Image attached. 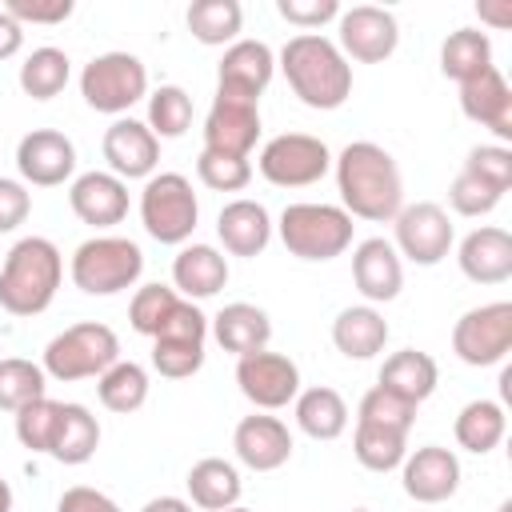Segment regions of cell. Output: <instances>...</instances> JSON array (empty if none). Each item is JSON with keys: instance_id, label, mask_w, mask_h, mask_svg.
<instances>
[{"instance_id": "49", "label": "cell", "mask_w": 512, "mask_h": 512, "mask_svg": "<svg viewBox=\"0 0 512 512\" xmlns=\"http://www.w3.org/2000/svg\"><path fill=\"white\" fill-rule=\"evenodd\" d=\"M32 212V192L20 180L0 176V232H16Z\"/></svg>"}, {"instance_id": "51", "label": "cell", "mask_w": 512, "mask_h": 512, "mask_svg": "<svg viewBox=\"0 0 512 512\" xmlns=\"http://www.w3.org/2000/svg\"><path fill=\"white\" fill-rule=\"evenodd\" d=\"M24 48V28L0 8V60H12Z\"/></svg>"}, {"instance_id": "29", "label": "cell", "mask_w": 512, "mask_h": 512, "mask_svg": "<svg viewBox=\"0 0 512 512\" xmlns=\"http://www.w3.org/2000/svg\"><path fill=\"white\" fill-rule=\"evenodd\" d=\"M188 504L204 512H224L240 500V472L224 456H204L188 468Z\"/></svg>"}, {"instance_id": "32", "label": "cell", "mask_w": 512, "mask_h": 512, "mask_svg": "<svg viewBox=\"0 0 512 512\" xmlns=\"http://www.w3.org/2000/svg\"><path fill=\"white\" fill-rule=\"evenodd\" d=\"M492 68V40L480 28H456L448 32V40L440 44V72L456 84L476 80L480 72Z\"/></svg>"}, {"instance_id": "31", "label": "cell", "mask_w": 512, "mask_h": 512, "mask_svg": "<svg viewBox=\"0 0 512 512\" xmlns=\"http://www.w3.org/2000/svg\"><path fill=\"white\" fill-rule=\"evenodd\" d=\"M100 448V424L84 404H60V424L48 456L60 464H88Z\"/></svg>"}, {"instance_id": "16", "label": "cell", "mask_w": 512, "mask_h": 512, "mask_svg": "<svg viewBox=\"0 0 512 512\" xmlns=\"http://www.w3.org/2000/svg\"><path fill=\"white\" fill-rule=\"evenodd\" d=\"M400 484L416 504H444L460 488V460L452 448L424 444L404 456L400 464Z\"/></svg>"}, {"instance_id": "20", "label": "cell", "mask_w": 512, "mask_h": 512, "mask_svg": "<svg viewBox=\"0 0 512 512\" xmlns=\"http://www.w3.org/2000/svg\"><path fill=\"white\" fill-rule=\"evenodd\" d=\"M68 204L80 224L112 228L128 216V184L112 172H80L68 188Z\"/></svg>"}, {"instance_id": "53", "label": "cell", "mask_w": 512, "mask_h": 512, "mask_svg": "<svg viewBox=\"0 0 512 512\" xmlns=\"http://www.w3.org/2000/svg\"><path fill=\"white\" fill-rule=\"evenodd\" d=\"M140 512H192V504L180 500V496H156V500H148Z\"/></svg>"}, {"instance_id": "39", "label": "cell", "mask_w": 512, "mask_h": 512, "mask_svg": "<svg viewBox=\"0 0 512 512\" xmlns=\"http://www.w3.org/2000/svg\"><path fill=\"white\" fill-rule=\"evenodd\" d=\"M192 124V96L180 84H160L148 96V128L156 140H176Z\"/></svg>"}, {"instance_id": "26", "label": "cell", "mask_w": 512, "mask_h": 512, "mask_svg": "<svg viewBox=\"0 0 512 512\" xmlns=\"http://www.w3.org/2000/svg\"><path fill=\"white\" fill-rule=\"evenodd\" d=\"M212 336L224 352H232L236 360L240 356H252V352H264L268 340H272V320L264 308L248 304V300H236V304H224L216 316H212Z\"/></svg>"}, {"instance_id": "7", "label": "cell", "mask_w": 512, "mask_h": 512, "mask_svg": "<svg viewBox=\"0 0 512 512\" xmlns=\"http://www.w3.org/2000/svg\"><path fill=\"white\" fill-rule=\"evenodd\" d=\"M200 220L192 180L180 172H152L140 192V224L156 244H188Z\"/></svg>"}, {"instance_id": "50", "label": "cell", "mask_w": 512, "mask_h": 512, "mask_svg": "<svg viewBox=\"0 0 512 512\" xmlns=\"http://www.w3.org/2000/svg\"><path fill=\"white\" fill-rule=\"evenodd\" d=\"M56 512H120V504H116L112 496H104L100 488L76 484V488H64V492H60Z\"/></svg>"}, {"instance_id": "19", "label": "cell", "mask_w": 512, "mask_h": 512, "mask_svg": "<svg viewBox=\"0 0 512 512\" xmlns=\"http://www.w3.org/2000/svg\"><path fill=\"white\" fill-rule=\"evenodd\" d=\"M232 448H236V460L252 472H276L292 460V432L280 416H268V412H252L236 424L232 432Z\"/></svg>"}, {"instance_id": "13", "label": "cell", "mask_w": 512, "mask_h": 512, "mask_svg": "<svg viewBox=\"0 0 512 512\" xmlns=\"http://www.w3.org/2000/svg\"><path fill=\"white\" fill-rule=\"evenodd\" d=\"M236 384L244 392V400H252L260 412H276L288 408L300 392V368L296 360H288L284 352H252L236 360Z\"/></svg>"}, {"instance_id": "22", "label": "cell", "mask_w": 512, "mask_h": 512, "mask_svg": "<svg viewBox=\"0 0 512 512\" xmlns=\"http://www.w3.org/2000/svg\"><path fill=\"white\" fill-rule=\"evenodd\" d=\"M456 260H460V272L472 284H504L512 276V236L496 224L472 228L460 240Z\"/></svg>"}, {"instance_id": "10", "label": "cell", "mask_w": 512, "mask_h": 512, "mask_svg": "<svg viewBox=\"0 0 512 512\" xmlns=\"http://www.w3.org/2000/svg\"><path fill=\"white\" fill-rule=\"evenodd\" d=\"M452 352L472 368L500 364L512 352V304L492 300V304L468 308L452 324Z\"/></svg>"}, {"instance_id": "15", "label": "cell", "mask_w": 512, "mask_h": 512, "mask_svg": "<svg viewBox=\"0 0 512 512\" xmlns=\"http://www.w3.org/2000/svg\"><path fill=\"white\" fill-rule=\"evenodd\" d=\"M16 168L32 188H56L76 172V144L56 128H32L16 144Z\"/></svg>"}, {"instance_id": "54", "label": "cell", "mask_w": 512, "mask_h": 512, "mask_svg": "<svg viewBox=\"0 0 512 512\" xmlns=\"http://www.w3.org/2000/svg\"><path fill=\"white\" fill-rule=\"evenodd\" d=\"M0 512H12V484L0 476Z\"/></svg>"}, {"instance_id": "36", "label": "cell", "mask_w": 512, "mask_h": 512, "mask_svg": "<svg viewBox=\"0 0 512 512\" xmlns=\"http://www.w3.org/2000/svg\"><path fill=\"white\" fill-rule=\"evenodd\" d=\"M96 396L108 412L128 416V412L144 408V400H148V372L136 360H116L108 372L96 376Z\"/></svg>"}, {"instance_id": "34", "label": "cell", "mask_w": 512, "mask_h": 512, "mask_svg": "<svg viewBox=\"0 0 512 512\" xmlns=\"http://www.w3.org/2000/svg\"><path fill=\"white\" fill-rule=\"evenodd\" d=\"M68 76H72L68 52L44 44V48H32V52L24 56L16 80H20V92H24V96H32V100H52V96H60V92L68 88Z\"/></svg>"}, {"instance_id": "21", "label": "cell", "mask_w": 512, "mask_h": 512, "mask_svg": "<svg viewBox=\"0 0 512 512\" xmlns=\"http://www.w3.org/2000/svg\"><path fill=\"white\" fill-rule=\"evenodd\" d=\"M272 72H276V56L264 40H236V44L224 48V60L216 68V88L260 100Z\"/></svg>"}, {"instance_id": "47", "label": "cell", "mask_w": 512, "mask_h": 512, "mask_svg": "<svg viewBox=\"0 0 512 512\" xmlns=\"http://www.w3.org/2000/svg\"><path fill=\"white\" fill-rule=\"evenodd\" d=\"M4 12L24 24H64L72 16V0H8Z\"/></svg>"}, {"instance_id": "6", "label": "cell", "mask_w": 512, "mask_h": 512, "mask_svg": "<svg viewBox=\"0 0 512 512\" xmlns=\"http://www.w3.org/2000/svg\"><path fill=\"white\" fill-rule=\"evenodd\" d=\"M116 360H120L116 332L100 320H84V324H72L60 336L48 340L40 368H44V376H52L60 384H72V380H88V376L108 372Z\"/></svg>"}, {"instance_id": "25", "label": "cell", "mask_w": 512, "mask_h": 512, "mask_svg": "<svg viewBox=\"0 0 512 512\" xmlns=\"http://www.w3.org/2000/svg\"><path fill=\"white\" fill-rule=\"evenodd\" d=\"M172 284L184 300H208L228 284V256L212 244H180L172 260Z\"/></svg>"}, {"instance_id": "8", "label": "cell", "mask_w": 512, "mask_h": 512, "mask_svg": "<svg viewBox=\"0 0 512 512\" xmlns=\"http://www.w3.org/2000/svg\"><path fill=\"white\" fill-rule=\"evenodd\" d=\"M80 96L104 116H124L148 96V68L132 52H100L80 72Z\"/></svg>"}, {"instance_id": "41", "label": "cell", "mask_w": 512, "mask_h": 512, "mask_svg": "<svg viewBox=\"0 0 512 512\" xmlns=\"http://www.w3.org/2000/svg\"><path fill=\"white\" fill-rule=\"evenodd\" d=\"M356 420L360 424H376V428H392V432H404L408 436V428H412V420H416V404H408V400H400L396 392H388V388H368L364 396H360V408H356Z\"/></svg>"}, {"instance_id": "33", "label": "cell", "mask_w": 512, "mask_h": 512, "mask_svg": "<svg viewBox=\"0 0 512 512\" xmlns=\"http://www.w3.org/2000/svg\"><path fill=\"white\" fill-rule=\"evenodd\" d=\"M504 428H508V416H504V404H496V400H468L452 424L456 444L476 456L492 452L504 440Z\"/></svg>"}, {"instance_id": "37", "label": "cell", "mask_w": 512, "mask_h": 512, "mask_svg": "<svg viewBox=\"0 0 512 512\" xmlns=\"http://www.w3.org/2000/svg\"><path fill=\"white\" fill-rule=\"evenodd\" d=\"M352 456L368 468V472H392L404 464L408 456V436L392 432V428H376V424H360L352 432Z\"/></svg>"}, {"instance_id": "45", "label": "cell", "mask_w": 512, "mask_h": 512, "mask_svg": "<svg viewBox=\"0 0 512 512\" xmlns=\"http://www.w3.org/2000/svg\"><path fill=\"white\" fill-rule=\"evenodd\" d=\"M500 200H504V192H496L492 184L476 180V176L464 172V168L456 172V180H452V188H448V204H452L456 216H488Z\"/></svg>"}, {"instance_id": "55", "label": "cell", "mask_w": 512, "mask_h": 512, "mask_svg": "<svg viewBox=\"0 0 512 512\" xmlns=\"http://www.w3.org/2000/svg\"><path fill=\"white\" fill-rule=\"evenodd\" d=\"M224 512H252V508H240V504H232V508H224Z\"/></svg>"}, {"instance_id": "2", "label": "cell", "mask_w": 512, "mask_h": 512, "mask_svg": "<svg viewBox=\"0 0 512 512\" xmlns=\"http://www.w3.org/2000/svg\"><path fill=\"white\" fill-rule=\"evenodd\" d=\"M280 68H284V80L296 92V100L316 112H332L352 96V64L320 32L292 36L280 48Z\"/></svg>"}, {"instance_id": "1", "label": "cell", "mask_w": 512, "mask_h": 512, "mask_svg": "<svg viewBox=\"0 0 512 512\" xmlns=\"http://www.w3.org/2000/svg\"><path fill=\"white\" fill-rule=\"evenodd\" d=\"M336 168V188H340V208L356 220H396L404 208V180L388 148L372 140H352L344 152L332 160Z\"/></svg>"}, {"instance_id": "28", "label": "cell", "mask_w": 512, "mask_h": 512, "mask_svg": "<svg viewBox=\"0 0 512 512\" xmlns=\"http://www.w3.org/2000/svg\"><path fill=\"white\" fill-rule=\"evenodd\" d=\"M436 380H440V368H436V360H432L428 352H420V348H400V352H392V356L380 364V380H376V384L420 408V404L436 392Z\"/></svg>"}, {"instance_id": "56", "label": "cell", "mask_w": 512, "mask_h": 512, "mask_svg": "<svg viewBox=\"0 0 512 512\" xmlns=\"http://www.w3.org/2000/svg\"><path fill=\"white\" fill-rule=\"evenodd\" d=\"M352 512H368V508H352Z\"/></svg>"}, {"instance_id": "52", "label": "cell", "mask_w": 512, "mask_h": 512, "mask_svg": "<svg viewBox=\"0 0 512 512\" xmlns=\"http://www.w3.org/2000/svg\"><path fill=\"white\" fill-rule=\"evenodd\" d=\"M476 12H480V20H488L492 28H508V24H512V0H500V4H480Z\"/></svg>"}, {"instance_id": "17", "label": "cell", "mask_w": 512, "mask_h": 512, "mask_svg": "<svg viewBox=\"0 0 512 512\" xmlns=\"http://www.w3.org/2000/svg\"><path fill=\"white\" fill-rule=\"evenodd\" d=\"M104 160H108V172L120 176L124 184L128 180H148L160 164V140L152 136V128L144 120H132V116H120L112 120V128L104 132Z\"/></svg>"}, {"instance_id": "43", "label": "cell", "mask_w": 512, "mask_h": 512, "mask_svg": "<svg viewBox=\"0 0 512 512\" xmlns=\"http://www.w3.org/2000/svg\"><path fill=\"white\" fill-rule=\"evenodd\" d=\"M196 176H200V184L212 188V192H240V188H248V180H252V164L240 160V156H224V152L200 148V156H196Z\"/></svg>"}, {"instance_id": "30", "label": "cell", "mask_w": 512, "mask_h": 512, "mask_svg": "<svg viewBox=\"0 0 512 512\" xmlns=\"http://www.w3.org/2000/svg\"><path fill=\"white\" fill-rule=\"evenodd\" d=\"M292 412H296V428L304 436H312V440H336L348 428V404L328 384H316V388L296 392Z\"/></svg>"}, {"instance_id": "48", "label": "cell", "mask_w": 512, "mask_h": 512, "mask_svg": "<svg viewBox=\"0 0 512 512\" xmlns=\"http://www.w3.org/2000/svg\"><path fill=\"white\" fill-rule=\"evenodd\" d=\"M276 12L296 28H320L340 16L336 0H276Z\"/></svg>"}, {"instance_id": "40", "label": "cell", "mask_w": 512, "mask_h": 512, "mask_svg": "<svg viewBox=\"0 0 512 512\" xmlns=\"http://www.w3.org/2000/svg\"><path fill=\"white\" fill-rule=\"evenodd\" d=\"M180 300H184V296H180L176 288H168V284H144V288H136V296H132V304H128V320H132V328H136L140 336L156 340Z\"/></svg>"}, {"instance_id": "46", "label": "cell", "mask_w": 512, "mask_h": 512, "mask_svg": "<svg viewBox=\"0 0 512 512\" xmlns=\"http://www.w3.org/2000/svg\"><path fill=\"white\" fill-rule=\"evenodd\" d=\"M464 172H472L476 180L492 184L496 192H508L512 188V148L504 144H476L464 160Z\"/></svg>"}, {"instance_id": "12", "label": "cell", "mask_w": 512, "mask_h": 512, "mask_svg": "<svg viewBox=\"0 0 512 512\" xmlns=\"http://www.w3.org/2000/svg\"><path fill=\"white\" fill-rule=\"evenodd\" d=\"M256 140H260V100L216 88V100L204 116V148L248 160Z\"/></svg>"}, {"instance_id": "24", "label": "cell", "mask_w": 512, "mask_h": 512, "mask_svg": "<svg viewBox=\"0 0 512 512\" xmlns=\"http://www.w3.org/2000/svg\"><path fill=\"white\" fill-rule=\"evenodd\" d=\"M216 236L232 256H260L272 240V216L260 200H248V196L228 200L216 216Z\"/></svg>"}, {"instance_id": "4", "label": "cell", "mask_w": 512, "mask_h": 512, "mask_svg": "<svg viewBox=\"0 0 512 512\" xmlns=\"http://www.w3.org/2000/svg\"><path fill=\"white\" fill-rule=\"evenodd\" d=\"M352 216L336 204H288L280 212V240L296 260H336L340 252L352 248Z\"/></svg>"}, {"instance_id": "5", "label": "cell", "mask_w": 512, "mask_h": 512, "mask_svg": "<svg viewBox=\"0 0 512 512\" xmlns=\"http://www.w3.org/2000/svg\"><path fill=\"white\" fill-rule=\"evenodd\" d=\"M72 284L84 296H116L144 272V252L128 236H92L72 252Z\"/></svg>"}, {"instance_id": "11", "label": "cell", "mask_w": 512, "mask_h": 512, "mask_svg": "<svg viewBox=\"0 0 512 512\" xmlns=\"http://www.w3.org/2000/svg\"><path fill=\"white\" fill-rule=\"evenodd\" d=\"M396 252L408 256L412 264L420 268H432L448 256L456 232H452V220H448V208H440L436 200H416L408 208L396 212Z\"/></svg>"}, {"instance_id": "27", "label": "cell", "mask_w": 512, "mask_h": 512, "mask_svg": "<svg viewBox=\"0 0 512 512\" xmlns=\"http://www.w3.org/2000/svg\"><path fill=\"white\" fill-rule=\"evenodd\" d=\"M332 344L348 360H372L388 344V320L376 312V304H352V308L336 312Z\"/></svg>"}, {"instance_id": "35", "label": "cell", "mask_w": 512, "mask_h": 512, "mask_svg": "<svg viewBox=\"0 0 512 512\" xmlns=\"http://www.w3.org/2000/svg\"><path fill=\"white\" fill-rule=\"evenodd\" d=\"M184 20L200 44L220 48V44H236L240 24H244V8L236 0H192Z\"/></svg>"}, {"instance_id": "3", "label": "cell", "mask_w": 512, "mask_h": 512, "mask_svg": "<svg viewBox=\"0 0 512 512\" xmlns=\"http://www.w3.org/2000/svg\"><path fill=\"white\" fill-rule=\"evenodd\" d=\"M64 256L48 236H24L0 264V308L12 316H40L60 288Z\"/></svg>"}, {"instance_id": "18", "label": "cell", "mask_w": 512, "mask_h": 512, "mask_svg": "<svg viewBox=\"0 0 512 512\" xmlns=\"http://www.w3.org/2000/svg\"><path fill=\"white\" fill-rule=\"evenodd\" d=\"M352 284L368 304H388L404 288V264L392 240L368 236L352 248Z\"/></svg>"}, {"instance_id": "14", "label": "cell", "mask_w": 512, "mask_h": 512, "mask_svg": "<svg viewBox=\"0 0 512 512\" xmlns=\"http://www.w3.org/2000/svg\"><path fill=\"white\" fill-rule=\"evenodd\" d=\"M340 20V52L344 60H360V64H380L396 52L400 44V24L388 8L376 4H356L348 12L336 16Z\"/></svg>"}, {"instance_id": "42", "label": "cell", "mask_w": 512, "mask_h": 512, "mask_svg": "<svg viewBox=\"0 0 512 512\" xmlns=\"http://www.w3.org/2000/svg\"><path fill=\"white\" fill-rule=\"evenodd\" d=\"M56 424H60V400L40 396V400H32L16 412V440L28 452H48L52 436H56Z\"/></svg>"}, {"instance_id": "44", "label": "cell", "mask_w": 512, "mask_h": 512, "mask_svg": "<svg viewBox=\"0 0 512 512\" xmlns=\"http://www.w3.org/2000/svg\"><path fill=\"white\" fill-rule=\"evenodd\" d=\"M152 368L168 380H188L204 368V344H196V340H152Z\"/></svg>"}, {"instance_id": "38", "label": "cell", "mask_w": 512, "mask_h": 512, "mask_svg": "<svg viewBox=\"0 0 512 512\" xmlns=\"http://www.w3.org/2000/svg\"><path fill=\"white\" fill-rule=\"evenodd\" d=\"M48 376H44V368L40 364H32V360H24V356H4L0 360V412H20L24 404H32V400H40V396H48L44 384Z\"/></svg>"}, {"instance_id": "9", "label": "cell", "mask_w": 512, "mask_h": 512, "mask_svg": "<svg viewBox=\"0 0 512 512\" xmlns=\"http://www.w3.org/2000/svg\"><path fill=\"white\" fill-rule=\"evenodd\" d=\"M256 168L276 188H308V184L324 180V172L332 168V152H328V144L320 136L280 132L260 148Z\"/></svg>"}, {"instance_id": "23", "label": "cell", "mask_w": 512, "mask_h": 512, "mask_svg": "<svg viewBox=\"0 0 512 512\" xmlns=\"http://www.w3.org/2000/svg\"><path fill=\"white\" fill-rule=\"evenodd\" d=\"M460 112L484 128H492L500 140H512V88L504 72L492 64L476 80L460 84Z\"/></svg>"}]
</instances>
